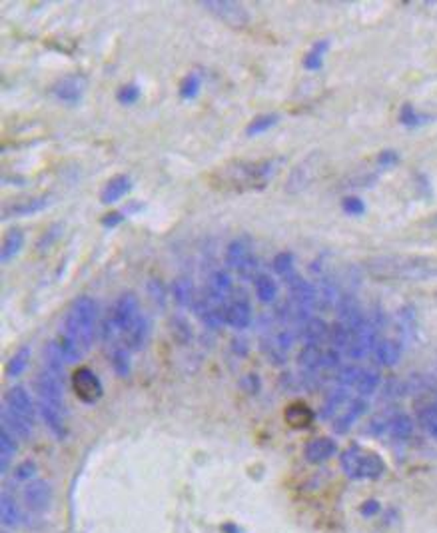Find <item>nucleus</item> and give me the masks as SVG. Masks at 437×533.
Returning a JSON list of instances; mask_svg holds the SVG:
<instances>
[{
  "label": "nucleus",
  "mask_w": 437,
  "mask_h": 533,
  "mask_svg": "<svg viewBox=\"0 0 437 533\" xmlns=\"http://www.w3.org/2000/svg\"><path fill=\"white\" fill-rule=\"evenodd\" d=\"M413 428H415V423H413V419L408 416V414H403V412H398V414H394V418L389 421V430L387 433L394 437V440H410L413 433Z\"/></svg>",
  "instance_id": "27"
},
{
  "label": "nucleus",
  "mask_w": 437,
  "mask_h": 533,
  "mask_svg": "<svg viewBox=\"0 0 437 533\" xmlns=\"http://www.w3.org/2000/svg\"><path fill=\"white\" fill-rule=\"evenodd\" d=\"M365 412H368V400H365V397H360V395L351 397L349 404L332 419V421H334V430L337 433H346Z\"/></svg>",
  "instance_id": "12"
},
{
  "label": "nucleus",
  "mask_w": 437,
  "mask_h": 533,
  "mask_svg": "<svg viewBox=\"0 0 437 533\" xmlns=\"http://www.w3.org/2000/svg\"><path fill=\"white\" fill-rule=\"evenodd\" d=\"M399 154L396 150H391V148H387V150H382V152L377 154V158H375V166H377V170H389V168H396L399 164Z\"/></svg>",
  "instance_id": "43"
},
{
  "label": "nucleus",
  "mask_w": 437,
  "mask_h": 533,
  "mask_svg": "<svg viewBox=\"0 0 437 533\" xmlns=\"http://www.w3.org/2000/svg\"><path fill=\"white\" fill-rule=\"evenodd\" d=\"M52 501V487L51 483L44 480H34V482L26 483L25 487V504L26 508L34 513L46 511L51 508Z\"/></svg>",
  "instance_id": "11"
},
{
  "label": "nucleus",
  "mask_w": 437,
  "mask_h": 533,
  "mask_svg": "<svg viewBox=\"0 0 437 533\" xmlns=\"http://www.w3.org/2000/svg\"><path fill=\"white\" fill-rule=\"evenodd\" d=\"M36 480V463L26 459L22 461L16 470L13 471V482L14 483H30Z\"/></svg>",
  "instance_id": "39"
},
{
  "label": "nucleus",
  "mask_w": 437,
  "mask_h": 533,
  "mask_svg": "<svg viewBox=\"0 0 437 533\" xmlns=\"http://www.w3.org/2000/svg\"><path fill=\"white\" fill-rule=\"evenodd\" d=\"M240 386L244 388V392H248V394H260L262 381H260V378H257L256 374H248V376L242 378Z\"/></svg>",
  "instance_id": "44"
},
{
  "label": "nucleus",
  "mask_w": 437,
  "mask_h": 533,
  "mask_svg": "<svg viewBox=\"0 0 437 533\" xmlns=\"http://www.w3.org/2000/svg\"><path fill=\"white\" fill-rule=\"evenodd\" d=\"M124 212L122 210H116V212H108L106 216L102 218V226L104 228H108V230H112L116 228V226H120L122 222H124Z\"/></svg>",
  "instance_id": "45"
},
{
  "label": "nucleus",
  "mask_w": 437,
  "mask_h": 533,
  "mask_svg": "<svg viewBox=\"0 0 437 533\" xmlns=\"http://www.w3.org/2000/svg\"><path fill=\"white\" fill-rule=\"evenodd\" d=\"M98 330V302L90 296L76 298L66 312L62 330H60V348L68 364L78 362L88 354Z\"/></svg>",
  "instance_id": "2"
},
{
  "label": "nucleus",
  "mask_w": 437,
  "mask_h": 533,
  "mask_svg": "<svg viewBox=\"0 0 437 533\" xmlns=\"http://www.w3.org/2000/svg\"><path fill=\"white\" fill-rule=\"evenodd\" d=\"M399 122L408 128H419V126H424V124L433 122V116L415 110V108H413V104H403V106H401V110H399Z\"/></svg>",
  "instance_id": "34"
},
{
  "label": "nucleus",
  "mask_w": 437,
  "mask_h": 533,
  "mask_svg": "<svg viewBox=\"0 0 437 533\" xmlns=\"http://www.w3.org/2000/svg\"><path fill=\"white\" fill-rule=\"evenodd\" d=\"M110 364H112V368H114V371L120 378H128L130 369H132V360H130V350L124 343L112 348V352H110Z\"/></svg>",
  "instance_id": "33"
},
{
  "label": "nucleus",
  "mask_w": 437,
  "mask_h": 533,
  "mask_svg": "<svg viewBox=\"0 0 437 533\" xmlns=\"http://www.w3.org/2000/svg\"><path fill=\"white\" fill-rule=\"evenodd\" d=\"M323 348H325V346L304 343L302 352L297 355V368H300V374H322Z\"/></svg>",
  "instance_id": "14"
},
{
  "label": "nucleus",
  "mask_w": 437,
  "mask_h": 533,
  "mask_svg": "<svg viewBox=\"0 0 437 533\" xmlns=\"http://www.w3.org/2000/svg\"><path fill=\"white\" fill-rule=\"evenodd\" d=\"M84 90H86V78L82 74H68L54 84L52 92L60 102H65L68 106H76L84 96Z\"/></svg>",
  "instance_id": "10"
},
{
  "label": "nucleus",
  "mask_w": 437,
  "mask_h": 533,
  "mask_svg": "<svg viewBox=\"0 0 437 533\" xmlns=\"http://www.w3.org/2000/svg\"><path fill=\"white\" fill-rule=\"evenodd\" d=\"M0 518L6 527H16L22 523V511L18 501L11 494H2L0 497Z\"/></svg>",
  "instance_id": "22"
},
{
  "label": "nucleus",
  "mask_w": 437,
  "mask_h": 533,
  "mask_svg": "<svg viewBox=\"0 0 437 533\" xmlns=\"http://www.w3.org/2000/svg\"><path fill=\"white\" fill-rule=\"evenodd\" d=\"M25 246V232L20 228H11L6 232L4 240H2V250H0V260L2 264H8L14 256L20 254Z\"/></svg>",
  "instance_id": "21"
},
{
  "label": "nucleus",
  "mask_w": 437,
  "mask_h": 533,
  "mask_svg": "<svg viewBox=\"0 0 437 533\" xmlns=\"http://www.w3.org/2000/svg\"><path fill=\"white\" fill-rule=\"evenodd\" d=\"M280 122V114H260L256 116L248 126H246V134L252 138V136H260V134H264V132H268L270 128H274L276 124Z\"/></svg>",
  "instance_id": "36"
},
{
  "label": "nucleus",
  "mask_w": 437,
  "mask_h": 533,
  "mask_svg": "<svg viewBox=\"0 0 437 533\" xmlns=\"http://www.w3.org/2000/svg\"><path fill=\"white\" fill-rule=\"evenodd\" d=\"M148 334H150V322H148V317L140 314L138 320L130 326V330L124 334V346L130 352H138L146 346Z\"/></svg>",
  "instance_id": "19"
},
{
  "label": "nucleus",
  "mask_w": 437,
  "mask_h": 533,
  "mask_svg": "<svg viewBox=\"0 0 437 533\" xmlns=\"http://www.w3.org/2000/svg\"><path fill=\"white\" fill-rule=\"evenodd\" d=\"M130 190H132V178L126 176V174H118V176L110 178L104 184L102 192H100V200H102V204H114L120 198H124Z\"/></svg>",
  "instance_id": "18"
},
{
  "label": "nucleus",
  "mask_w": 437,
  "mask_h": 533,
  "mask_svg": "<svg viewBox=\"0 0 437 533\" xmlns=\"http://www.w3.org/2000/svg\"><path fill=\"white\" fill-rule=\"evenodd\" d=\"M314 412L306 404H292L285 409V421L288 426H292L294 430H304L314 421Z\"/></svg>",
  "instance_id": "25"
},
{
  "label": "nucleus",
  "mask_w": 437,
  "mask_h": 533,
  "mask_svg": "<svg viewBox=\"0 0 437 533\" xmlns=\"http://www.w3.org/2000/svg\"><path fill=\"white\" fill-rule=\"evenodd\" d=\"M401 352H403V346L398 340H391V338H384L379 340L375 350H373V355H375V362L384 368H391L396 366L399 360H401Z\"/></svg>",
  "instance_id": "17"
},
{
  "label": "nucleus",
  "mask_w": 437,
  "mask_h": 533,
  "mask_svg": "<svg viewBox=\"0 0 437 533\" xmlns=\"http://www.w3.org/2000/svg\"><path fill=\"white\" fill-rule=\"evenodd\" d=\"M384 471H386V461L377 456L375 452H368L365 449V456L361 459L360 478L358 480H377V478L384 475Z\"/></svg>",
  "instance_id": "23"
},
{
  "label": "nucleus",
  "mask_w": 437,
  "mask_h": 533,
  "mask_svg": "<svg viewBox=\"0 0 437 533\" xmlns=\"http://www.w3.org/2000/svg\"><path fill=\"white\" fill-rule=\"evenodd\" d=\"M51 196H34V198H26L22 202L11 204L4 208V218L11 216H30V214H39L42 210H46L51 206Z\"/></svg>",
  "instance_id": "15"
},
{
  "label": "nucleus",
  "mask_w": 437,
  "mask_h": 533,
  "mask_svg": "<svg viewBox=\"0 0 437 533\" xmlns=\"http://www.w3.org/2000/svg\"><path fill=\"white\" fill-rule=\"evenodd\" d=\"M285 162L283 158H270V160H262V162H254V164L234 166L231 170H228L226 182L234 184L238 190H260L264 186L270 184V180L278 172Z\"/></svg>",
  "instance_id": "5"
},
{
  "label": "nucleus",
  "mask_w": 437,
  "mask_h": 533,
  "mask_svg": "<svg viewBox=\"0 0 437 533\" xmlns=\"http://www.w3.org/2000/svg\"><path fill=\"white\" fill-rule=\"evenodd\" d=\"M172 296L176 300V304L182 308H192L198 294L194 288V282L190 278H178L172 284Z\"/></svg>",
  "instance_id": "24"
},
{
  "label": "nucleus",
  "mask_w": 437,
  "mask_h": 533,
  "mask_svg": "<svg viewBox=\"0 0 437 533\" xmlns=\"http://www.w3.org/2000/svg\"><path fill=\"white\" fill-rule=\"evenodd\" d=\"M330 51V40H318L311 48L308 51V54L304 56V68L309 70V72H318L323 68V60H325V54Z\"/></svg>",
  "instance_id": "28"
},
{
  "label": "nucleus",
  "mask_w": 437,
  "mask_h": 533,
  "mask_svg": "<svg viewBox=\"0 0 437 533\" xmlns=\"http://www.w3.org/2000/svg\"><path fill=\"white\" fill-rule=\"evenodd\" d=\"M342 210L347 216H363L365 214V202L358 196H346L342 200Z\"/></svg>",
  "instance_id": "41"
},
{
  "label": "nucleus",
  "mask_w": 437,
  "mask_h": 533,
  "mask_svg": "<svg viewBox=\"0 0 437 533\" xmlns=\"http://www.w3.org/2000/svg\"><path fill=\"white\" fill-rule=\"evenodd\" d=\"M365 456V449L361 445L354 444L347 447L346 452L342 454L339 461H342V470L346 473L349 480H358L360 478L361 459Z\"/></svg>",
  "instance_id": "20"
},
{
  "label": "nucleus",
  "mask_w": 437,
  "mask_h": 533,
  "mask_svg": "<svg viewBox=\"0 0 437 533\" xmlns=\"http://www.w3.org/2000/svg\"><path fill=\"white\" fill-rule=\"evenodd\" d=\"M368 270L379 279H429L437 276V262L424 256L387 254L372 258Z\"/></svg>",
  "instance_id": "3"
},
{
  "label": "nucleus",
  "mask_w": 437,
  "mask_h": 533,
  "mask_svg": "<svg viewBox=\"0 0 437 533\" xmlns=\"http://www.w3.org/2000/svg\"><path fill=\"white\" fill-rule=\"evenodd\" d=\"M200 6H204L208 13H212L224 25L231 28H246L250 22V14L244 4L234 2V0H202Z\"/></svg>",
  "instance_id": "7"
},
{
  "label": "nucleus",
  "mask_w": 437,
  "mask_h": 533,
  "mask_svg": "<svg viewBox=\"0 0 437 533\" xmlns=\"http://www.w3.org/2000/svg\"><path fill=\"white\" fill-rule=\"evenodd\" d=\"M70 383H72V390H74L78 400L84 404H96L104 394L100 378L90 368H84V366L74 369Z\"/></svg>",
  "instance_id": "8"
},
{
  "label": "nucleus",
  "mask_w": 437,
  "mask_h": 533,
  "mask_svg": "<svg viewBox=\"0 0 437 533\" xmlns=\"http://www.w3.org/2000/svg\"><path fill=\"white\" fill-rule=\"evenodd\" d=\"M18 449V442L13 432H8L6 428H2L0 432V471H8V466L14 459V454Z\"/></svg>",
  "instance_id": "26"
},
{
  "label": "nucleus",
  "mask_w": 437,
  "mask_h": 533,
  "mask_svg": "<svg viewBox=\"0 0 437 533\" xmlns=\"http://www.w3.org/2000/svg\"><path fill=\"white\" fill-rule=\"evenodd\" d=\"M436 406H437V395H436Z\"/></svg>",
  "instance_id": "47"
},
{
  "label": "nucleus",
  "mask_w": 437,
  "mask_h": 533,
  "mask_svg": "<svg viewBox=\"0 0 437 533\" xmlns=\"http://www.w3.org/2000/svg\"><path fill=\"white\" fill-rule=\"evenodd\" d=\"M148 292H150V298L158 308H164L166 305V288L164 284L158 278H152L148 282Z\"/></svg>",
  "instance_id": "42"
},
{
  "label": "nucleus",
  "mask_w": 437,
  "mask_h": 533,
  "mask_svg": "<svg viewBox=\"0 0 437 533\" xmlns=\"http://www.w3.org/2000/svg\"><path fill=\"white\" fill-rule=\"evenodd\" d=\"M140 86L138 84H124V86H120L118 92H116V98L118 102L122 104V106H132V104H136V102L140 100Z\"/></svg>",
  "instance_id": "40"
},
{
  "label": "nucleus",
  "mask_w": 437,
  "mask_h": 533,
  "mask_svg": "<svg viewBox=\"0 0 437 533\" xmlns=\"http://www.w3.org/2000/svg\"><path fill=\"white\" fill-rule=\"evenodd\" d=\"M66 357L60 342L46 343L42 354V366L36 376V395H39L40 416L46 428L58 440L66 435V409H65V368Z\"/></svg>",
  "instance_id": "1"
},
{
  "label": "nucleus",
  "mask_w": 437,
  "mask_h": 533,
  "mask_svg": "<svg viewBox=\"0 0 437 533\" xmlns=\"http://www.w3.org/2000/svg\"><path fill=\"white\" fill-rule=\"evenodd\" d=\"M271 266H274V272H276L280 278L285 279V282L292 279L297 274L296 258H294L292 252H280V254L274 258V264H271Z\"/></svg>",
  "instance_id": "35"
},
{
  "label": "nucleus",
  "mask_w": 437,
  "mask_h": 533,
  "mask_svg": "<svg viewBox=\"0 0 437 533\" xmlns=\"http://www.w3.org/2000/svg\"><path fill=\"white\" fill-rule=\"evenodd\" d=\"M226 264L238 272L244 279H256L260 274H257V258L250 246V242L246 238H236L228 244L226 248Z\"/></svg>",
  "instance_id": "6"
},
{
  "label": "nucleus",
  "mask_w": 437,
  "mask_h": 533,
  "mask_svg": "<svg viewBox=\"0 0 437 533\" xmlns=\"http://www.w3.org/2000/svg\"><path fill=\"white\" fill-rule=\"evenodd\" d=\"M306 459L309 463H323L337 454V444L332 437H316L306 445Z\"/></svg>",
  "instance_id": "16"
},
{
  "label": "nucleus",
  "mask_w": 437,
  "mask_h": 533,
  "mask_svg": "<svg viewBox=\"0 0 437 533\" xmlns=\"http://www.w3.org/2000/svg\"><path fill=\"white\" fill-rule=\"evenodd\" d=\"M330 331L332 326L323 320V317H309L308 322L300 328V336L304 343L311 346H328L330 343Z\"/></svg>",
  "instance_id": "13"
},
{
  "label": "nucleus",
  "mask_w": 437,
  "mask_h": 533,
  "mask_svg": "<svg viewBox=\"0 0 437 533\" xmlns=\"http://www.w3.org/2000/svg\"><path fill=\"white\" fill-rule=\"evenodd\" d=\"M254 290H256L257 300L262 304H271L276 302L278 298V284L276 279L268 276V274H260L256 279H254Z\"/></svg>",
  "instance_id": "29"
},
{
  "label": "nucleus",
  "mask_w": 437,
  "mask_h": 533,
  "mask_svg": "<svg viewBox=\"0 0 437 533\" xmlns=\"http://www.w3.org/2000/svg\"><path fill=\"white\" fill-rule=\"evenodd\" d=\"M200 88H202V80L196 72H190L188 77L182 78L180 82V96L184 100H194L198 94H200Z\"/></svg>",
  "instance_id": "38"
},
{
  "label": "nucleus",
  "mask_w": 437,
  "mask_h": 533,
  "mask_svg": "<svg viewBox=\"0 0 437 533\" xmlns=\"http://www.w3.org/2000/svg\"><path fill=\"white\" fill-rule=\"evenodd\" d=\"M30 355H32V352H30L28 346L18 348L13 357L8 360V364H6V376L8 378H20L28 368V364H30Z\"/></svg>",
  "instance_id": "31"
},
{
  "label": "nucleus",
  "mask_w": 437,
  "mask_h": 533,
  "mask_svg": "<svg viewBox=\"0 0 437 533\" xmlns=\"http://www.w3.org/2000/svg\"><path fill=\"white\" fill-rule=\"evenodd\" d=\"M379 383H382V376L377 374V369H361L360 380L356 383V394L368 400L370 395L377 392Z\"/></svg>",
  "instance_id": "30"
},
{
  "label": "nucleus",
  "mask_w": 437,
  "mask_h": 533,
  "mask_svg": "<svg viewBox=\"0 0 437 533\" xmlns=\"http://www.w3.org/2000/svg\"><path fill=\"white\" fill-rule=\"evenodd\" d=\"M224 324L236 330H244L252 324V305L244 292L231 294V298L224 304Z\"/></svg>",
  "instance_id": "9"
},
{
  "label": "nucleus",
  "mask_w": 437,
  "mask_h": 533,
  "mask_svg": "<svg viewBox=\"0 0 437 533\" xmlns=\"http://www.w3.org/2000/svg\"><path fill=\"white\" fill-rule=\"evenodd\" d=\"M4 428L18 440H28L34 432V402L22 386H14L4 395Z\"/></svg>",
  "instance_id": "4"
},
{
  "label": "nucleus",
  "mask_w": 437,
  "mask_h": 533,
  "mask_svg": "<svg viewBox=\"0 0 437 533\" xmlns=\"http://www.w3.org/2000/svg\"><path fill=\"white\" fill-rule=\"evenodd\" d=\"M314 176V172H311V166L309 164H300L294 170V174L290 178V184H288V190L297 192L302 190V188H306L309 184V180Z\"/></svg>",
  "instance_id": "37"
},
{
  "label": "nucleus",
  "mask_w": 437,
  "mask_h": 533,
  "mask_svg": "<svg viewBox=\"0 0 437 533\" xmlns=\"http://www.w3.org/2000/svg\"><path fill=\"white\" fill-rule=\"evenodd\" d=\"M417 421L424 428L425 432L429 433L431 437H437V406L436 400L425 402L417 409Z\"/></svg>",
  "instance_id": "32"
},
{
  "label": "nucleus",
  "mask_w": 437,
  "mask_h": 533,
  "mask_svg": "<svg viewBox=\"0 0 437 533\" xmlns=\"http://www.w3.org/2000/svg\"><path fill=\"white\" fill-rule=\"evenodd\" d=\"M436 224H437V220H436Z\"/></svg>",
  "instance_id": "48"
},
{
  "label": "nucleus",
  "mask_w": 437,
  "mask_h": 533,
  "mask_svg": "<svg viewBox=\"0 0 437 533\" xmlns=\"http://www.w3.org/2000/svg\"><path fill=\"white\" fill-rule=\"evenodd\" d=\"M361 511V515H365V518H372V515H375L377 511H379V504L375 501V499H368L363 506L360 508Z\"/></svg>",
  "instance_id": "46"
}]
</instances>
